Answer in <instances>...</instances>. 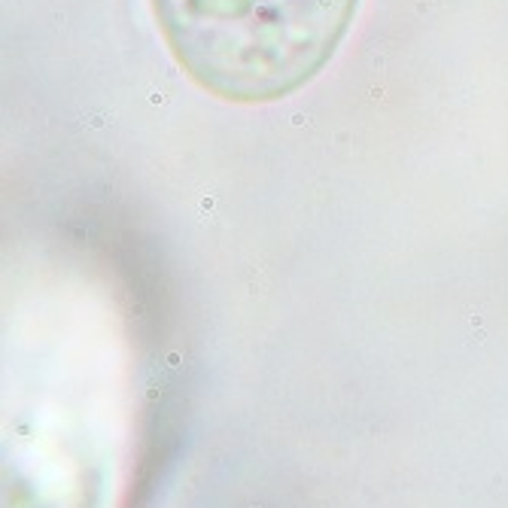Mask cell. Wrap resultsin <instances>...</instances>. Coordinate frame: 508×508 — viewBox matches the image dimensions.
<instances>
[{
	"label": "cell",
	"mask_w": 508,
	"mask_h": 508,
	"mask_svg": "<svg viewBox=\"0 0 508 508\" xmlns=\"http://www.w3.org/2000/svg\"><path fill=\"white\" fill-rule=\"evenodd\" d=\"M359 0H152L189 79L235 104L289 98L329 64Z\"/></svg>",
	"instance_id": "cell-1"
}]
</instances>
